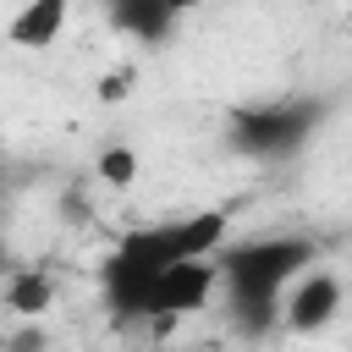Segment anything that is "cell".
I'll use <instances>...</instances> for the list:
<instances>
[{
  "label": "cell",
  "mask_w": 352,
  "mask_h": 352,
  "mask_svg": "<svg viewBox=\"0 0 352 352\" xmlns=\"http://www.w3.org/2000/svg\"><path fill=\"white\" fill-rule=\"evenodd\" d=\"M226 226H231V209H198L187 220H160V226L126 231L99 264V286H104L116 324L143 319V297L160 280V270H170L182 258H214L226 248Z\"/></svg>",
  "instance_id": "cell-1"
},
{
  "label": "cell",
  "mask_w": 352,
  "mask_h": 352,
  "mask_svg": "<svg viewBox=\"0 0 352 352\" xmlns=\"http://www.w3.org/2000/svg\"><path fill=\"white\" fill-rule=\"evenodd\" d=\"M324 116H330V104H324L319 94H286V99H264V104L231 110L226 138H231L236 154L270 165V160L302 154V148L314 143V132L324 126Z\"/></svg>",
  "instance_id": "cell-2"
},
{
  "label": "cell",
  "mask_w": 352,
  "mask_h": 352,
  "mask_svg": "<svg viewBox=\"0 0 352 352\" xmlns=\"http://www.w3.org/2000/svg\"><path fill=\"white\" fill-rule=\"evenodd\" d=\"M319 258V248L308 236H248L214 253L220 286H248V292H280L286 280H297L308 264Z\"/></svg>",
  "instance_id": "cell-3"
},
{
  "label": "cell",
  "mask_w": 352,
  "mask_h": 352,
  "mask_svg": "<svg viewBox=\"0 0 352 352\" xmlns=\"http://www.w3.org/2000/svg\"><path fill=\"white\" fill-rule=\"evenodd\" d=\"M214 286H220L214 258H182V264L160 270V280H154V286H148V297H143V319H138V324L165 330V324H176V319H187V314H198V308L209 302V292H214Z\"/></svg>",
  "instance_id": "cell-4"
},
{
  "label": "cell",
  "mask_w": 352,
  "mask_h": 352,
  "mask_svg": "<svg viewBox=\"0 0 352 352\" xmlns=\"http://www.w3.org/2000/svg\"><path fill=\"white\" fill-rule=\"evenodd\" d=\"M336 314H341V280H336L330 270H302V280H297L292 297H286V324H292L297 336H314V330H324Z\"/></svg>",
  "instance_id": "cell-5"
},
{
  "label": "cell",
  "mask_w": 352,
  "mask_h": 352,
  "mask_svg": "<svg viewBox=\"0 0 352 352\" xmlns=\"http://www.w3.org/2000/svg\"><path fill=\"white\" fill-rule=\"evenodd\" d=\"M104 16H110V28L121 38L148 44V50H160L182 22V11H170L165 0H104Z\"/></svg>",
  "instance_id": "cell-6"
},
{
  "label": "cell",
  "mask_w": 352,
  "mask_h": 352,
  "mask_svg": "<svg viewBox=\"0 0 352 352\" xmlns=\"http://www.w3.org/2000/svg\"><path fill=\"white\" fill-rule=\"evenodd\" d=\"M226 319L236 336L264 341L280 319H286V297L280 292H248V286H226Z\"/></svg>",
  "instance_id": "cell-7"
},
{
  "label": "cell",
  "mask_w": 352,
  "mask_h": 352,
  "mask_svg": "<svg viewBox=\"0 0 352 352\" xmlns=\"http://www.w3.org/2000/svg\"><path fill=\"white\" fill-rule=\"evenodd\" d=\"M66 16H72V0H28L6 22V44H16V50H50L60 38Z\"/></svg>",
  "instance_id": "cell-8"
},
{
  "label": "cell",
  "mask_w": 352,
  "mask_h": 352,
  "mask_svg": "<svg viewBox=\"0 0 352 352\" xmlns=\"http://www.w3.org/2000/svg\"><path fill=\"white\" fill-rule=\"evenodd\" d=\"M50 302H55V280L44 270H11L6 275V308L16 319H44Z\"/></svg>",
  "instance_id": "cell-9"
},
{
  "label": "cell",
  "mask_w": 352,
  "mask_h": 352,
  "mask_svg": "<svg viewBox=\"0 0 352 352\" xmlns=\"http://www.w3.org/2000/svg\"><path fill=\"white\" fill-rule=\"evenodd\" d=\"M94 176H99V182H110V187H132V176H138V154H132L126 143H110V148H99Z\"/></svg>",
  "instance_id": "cell-10"
},
{
  "label": "cell",
  "mask_w": 352,
  "mask_h": 352,
  "mask_svg": "<svg viewBox=\"0 0 352 352\" xmlns=\"http://www.w3.org/2000/svg\"><path fill=\"white\" fill-rule=\"evenodd\" d=\"M6 352H50V330L38 319H22V330L6 336Z\"/></svg>",
  "instance_id": "cell-11"
},
{
  "label": "cell",
  "mask_w": 352,
  "mask_h": 352,
  "mask_svg": "<svg viewBox=\"0 0 352 352\" xmlns=\"http://www.w3.org/2000/svg\"><path fill=\"white\" fill-rule=\"evenodd\" d=\"M132 82H138V66H121V72H110V77L99 82V99H104V104H121V99L132 94Z\"/></svg>",
  "instance_id": "cell-12"
},
{
  "label": "cell",
  "mask_w": 352,
  "mask_h": 352,
  "mask_svg": "<svg viewBox=\"0 0 352 352\" xmlns=\"http://www.w3.org/2000/svg\"><path fill=\"white\" fill-rule=\"evenodd\" d=\"M165 6H170V11H192L198 0H165Z\"/></svg>",
  "instance_id": "cell-13"
}]
</instances>
